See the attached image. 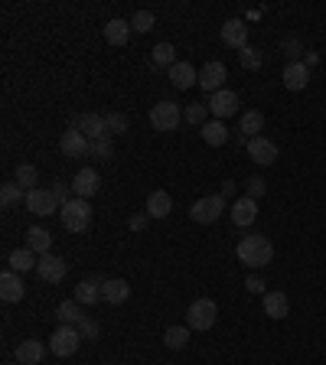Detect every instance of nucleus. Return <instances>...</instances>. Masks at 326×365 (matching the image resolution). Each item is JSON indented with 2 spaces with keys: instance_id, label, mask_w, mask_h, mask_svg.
<instances>
[{
  "instance_id": "1",
  "label": "nucleus",
  "mask_w": 326,
  "mask_h": 365,
  "mask_svg": "<svg viewBox=\"0 0 326 365\" xmlns=\"http://www.w3.org/2000/svg\"><path fill=\"white\" fill-rule=\"evenodd\" d=\"M235 255H239V261L245 264V268L261 271V268H267V264L274 261V245H271V238H265V235H245L239 241V248H235Z\"/></svg>"
},
{
  "instance_id": "2",
  "label": "nucleus",
  "mask_w": 326,
  "mask_h": 365,
  "mask_svg": "<svg viewBox=\"0 0 326 365\" xmlns=\"http://www.w3.org/2000/svg\"><path fill=\"white\" fill-rule=\"evenodd\" d=\"M62 215V225L72 232V235H82V232H88V225H92V205H88V199H69V203L59 209Z\"/></svg>"
},
{
  "instance_id": "3",
  "label": "nucleus",
  "mask_w": 326,
  "mask_h": 365,
  "mask_svg": "<svg viewBox=\"0 0 326 365\" xmlns=\"http://www.w3.org/2000/svg\"><path fill=\"white\" fill-rule=\"evenodd\" d=\"M222 213H225V196L222 193H212V196H203V199L193 203L189 219L199 222V225H212V222L222 219Z\"/></svg>"
},
{
  "instance_id": "4",
  "label": "nucleus",
  "mask_w": 326,
  "mask_h": 365,
  "mask_svg": "<svg viewBox=\"0 0 326 365\" xmlns=\"http://www.w3.org/2000/svg\"><path fill=\"white\" fill-rule=\"evenodd\" d=\"M215 316H219V306H215V300L203 297V300H193L186 310V326L189 330H199V333H206L215 326Z\"/></svg>"
},
{
  "instance_id": "5",
  "label": "nucleus",
  "mask_w": 326,
  "mask_h": 365,
  "mask_svg": "<svg viewBox=\"0 0 326 365\" xmlns=\"http://www.w3.org/2000/svg\"><path fill=\"white\" fill-rule=\"evenodd\" d=\"M78 346H82V333H78V326H59V330L49 336V352L59 359H69L78 352Z\"/></svg>"
},
{
  "instance_id": "6",
  "label": "nucleus",
  "mask_w": 326,
  "mask_h": 365,
  "mask_svg": "<svg viewBox=\"0 0 326 365\" xmlns=\"http://www.w3.org/2000/svg\"><path fill=\"white\" fill-rule=\"evenodd\" d=\"M183 121V111L176 102H157L150 108V128L154 131H176Z\"/></svg>"
},
{
  "instance_id": "7",
  "label": "nucleus",
  "mask_w": 326,
  "mask_h": 365,
  "mask_svg": "<svg viewBox=\"0 0 326 365\" xmlns=\"http://www.w3.org/2000/svg\"><path fill=\"white\" fill-rule=\"evenodd\" d=\"M206 104H209V114H212V118H219V121L232 118V114H239V111H241V98L232 92V88H222V92L209 95Z\"/></svg>"
},
{
  "instance_id": "8",
  "label": "nucleus",
  "mask_w": 326,
  "mask_h": 365,
  "mask_svg": "<svg viewBox=\"0 0 326 365\" xmlns=\"http://www.w3.org/2000/svg\"><path fill=\"white\" fill-rule=\"evenodd\" d=\"M23 205L33 215H52V213H59V209H62L59 199L52 196V189H43V186L30 189V193H26V199H23Z\"/></svg>"
},
{
  "instance_id": "9",
  "label": "nucleus",
  "mask_w": 326,
  "mask_h": 365,
  "mask_svg": "<svg viewBox=\"0 0 326 365\" xmlns=\"http://www.w3.org/2000/svg\"><path fill=\"white\" fill-rule=\"evenodd\" d=\"M225 78H229L225 66L219 59H212V62L203 66V72H199V88L209 92V95H215V92H222V88H225Z\"/></svg>"
},
{
  "instance_id": "10",
  "label": "nucleus",
  "mask_w": 326,
  "mask_h": 365,
  "mask_svg": "<svg viewBox=\"0 0 326 365\" xmlns=\"http://www.w3.org/2000/svg\"><path fill=\"white\" fill-rule=\"evenodd\" d=\"M59 150H62V157H69V160H76V157H88V150H92V140H88L82 131L69 128L66 134L59 137Z\"/></svg>"
},
{
  "instance_id": "11",
  "label": "nucleus",
  "mask_w": 326,
  "mask_h": 365,
  "mask_svg": "<svg viewBox=\"0 0 326 365\" xmlns=\"http://www.w3.org/2000/svg\"><path fill=\"white\" fill-rule=\"evenodd\" d=\"M245 147H248L251 163H258V167H271V163L277 160V144L267 140V137H251Z\"/></svg>"
},
{
  "instance_id": "12",
  "label": "nucleus",
  "mask_w": 326,
  "mask_h": 365,
  "mask_svg": "<svg viewBox=\"0 0 326 365\" xmlns=\"http://www.w3.org/2000/svg\"><path fill=\"white\" fill-rule=\"evenodd\" d=\"M72 128L82 131V134L88 137V140H98V137L108 134V124H104V114H95V111H85V114H78L76 121H72Z\"/></svg>"
},
{
  "instance_id": "13",
  "label": "nucleus",
  "mask_w": 326,
  "mask_h": 365,
  "mask_svg": "<svg viewBox=\"0 0 326 365\" xmlns=\"http://www.w3.org/2000/svg\"><path fill=\"white\" fill-rule=\"evenodd\" d=\"M229 215H232L235 229H248V225H255V219H258V203L255 199H248V196H241V199H235L232 203Z\"/></svg>"
},
{
  "instance_id": "14",
  "label": "nucleus",
  "mask_w": 326,
  "mask_h": 365,
  "mask_svg": "<svg viewBox=\"0 0 326 365\" xmlns=\"http://www.w3.org/2000/svg\"><path fill=\"white\" fill-rule=\"evenodd\" d=\"M0 297L7 300V304H20V300L26 297V284H23V274H13L7 268V271L0 274Z\"/></svg>"
},
{
  "instance_id": "15",
  "label": "nucleus",
  "mask_w": 326,
  "mask_h": 365,
  "mask_svg": "<svg viewBox=\"0 0 326 365\" xmlns=\"http://www.w3.org/2000/svg\"><path fill=\"white\" fill-rule=\"evenodd\" d=\"M222 43L232 46V49H245V46H248V23H245L241 17L225 20L222 23Z\"/></svg>"
},
{
  "instance_id": "16",
  "label": "nucleus",
  "mask_w": 326,
  "mask_h": 365,
  "mask_svg": "<svg viewBox=\"0 0 326 365\" xmlns=\"http://www.w3.org/2000/svg\"><path fill=\"white\" fill-rule=\"evenodd\" d=\"M98 186H102V179H98V170H92V167H85V170H78L72 176V193L78 199H92L98 193Z\"/></svg>"
},
{
  "instance_id": "17",
  "label": "nucleus",
  "mask_w": 326,
  "mask_h": 365,
  "mask_svg": "<svg viewBox=\"0 0 326 365\" xmlns=\"http://www.w3.org/2000/svg\"><path fill=\"white\" fill-rule=\"evenodd\" d=\"M66 271H69L66 261H62L59 255H52V251L40 258V268H36V274H40L46 284H59V280H66Z\"/></svg>"
},
{
  "instance_id": "18",
  "label": "nucleus",
  "mask_w": 326,
  "mask_h": 365,
  "mask_svg": "<svg viewBox=\"0 0 326 365\" xmlns=\"http://www.w3.org/2000/svg\"><path fill=\"white\" fill-rule=\"evenodd\" d=\"M128 297H131V284H128V280H121V277L102 280V304H108V306H121Z\"/></svg>"
},
{
  "instance_id": "19",
  "label": "nucleus",
  "mask_w": 326,
  "mask_h": 365,
  "mask_svg": "<svg viewBox=\"0 0 326 365\" xmlns=\"http://www.w3.org/2000/svg\"><path fill=\"white\" fill-rule=\"evenodd\" d=\"M170 85L176 88V92H186V88L199 85V72L193 62H176V66L170 68Z\"/></svg>"
},
{
  "instance_id": "20",
  "label": "nucleus",
  "mask_w": 326,
  "mask_h": 365,
  "mask_svg": "<svg viewBox=\"0 0 326 365\" xmlns=\"http://www.w3.org/2000/svg\"><path fill=\"white\" fill-rule=\"evenodd\" d=\"M281 82H284V88H291V92H303L310 82V68L303 66V62H287L281 72Z\"/></svg>"
},
{
  "instance_id": "21",
  "label": "nucleus",
  "mask_w": 326,
  "mask_h": 365,
  "mask_svg": "<svg viewBox=\"0 0 326 365\" xmlns=\"http://www.w3.org/2000/svg\"><path fill=\"white\" fill-rule=\"evenodd\" d=\"M7 264H10V271H13V274H30V271L40 268V255H36L33 248L23 245V248H17V251H10Z\"/></svg>"
},
{
  "instance_id": "22",
  "label": "nucleus",
  "mask_w": 326,
  "mask_h": 365,
  "mask_svg": "<svg viewBox=\"0 0 326 365\" xmlns=\"http://www.w3.org/2000/svg\"><path fill=\"white\" fill-rule=\"evenodd\" d=\"M72 300H78L82 306H95L98 300H102V280L95 277H85L76 284V294H72Z\"/></svg>"
},
{
  "instance_id": "23",
  "label": "nucleus",
  "mask_w": 326,
  "mask_h": 365,
  "mask_svg": "<svg viewBox=\"0 0 326 365\" xmlns=\"http://www.w3.org/2000/svg\"><path fill=\"white\" fill-rule=\"evenodd\" d=\"M170 209H173V199H170L167 189H154V193L147 196V209H144V213L150 215V219H167Z\"/></svg>"
},
{
  "instance_id": "24",
  "label": "nucleus",
  "mask_w": 326,
  "mask_h": 365,
  "mask_svg": "<svg viewBox=\"0 0 326 365\" xmlns=\"http://www.w3.org/2000/svg\"><path fill=\"white\" fill-rule=\"evenodd\" d=\"M265 313L271 316V320H284V316L291 313V300H287L284 290H267L265 294Z\"/></svg>"
},
{
  "instance_id": "25",
  "label": "nucleus",
  "mask_w": 326,
  "mask_h": 365,
  "mask_svg": "<svg viewBox=\"0 0 326 365\" xmlns=\"http://www.w3.org/2000/svg\"><path fill=\"white\" fill-rule=\"evenodd\" d=\"M46 359V346L40 340H23L17 346V362L20 365H40Z\"/></svg>"
},
{
  "instance_id": "26",
  "label": "nucleus",
  "mask_w": 326,
  "mask_h": 365,
  "mask_svg": "<svg viewBox=\"0 0 326 365\" xmlns=\"http://www.w3.org/2000/svg\"><path fill=\"white\" fill-rule=\"evenodd\" d=\"M199 134H203V144H209V147H222L225 140H229V128H225V121H219V118L206 121V124L199 128Z\"/></svg>"
},
{
  "instance_id": "27",
  "label": "nucleus",
  "mask_w": 326,
  "mask_h": 365,
  "mask_svg": "<svg viewBox=\"0 0 326 365\" xmlns=\"http://www.w3.org/2000/svg\"><path fill=\"white\" fill-rule=\"evenodd\" d=\"M131 20H108L104 23V40L111 46H128V40H131Z\"/></svg>"
},
{
  "instance_id": "28",
  "label": "nucleus",
  "mask_w": 326,
  "mask_h": 365,
  "mask_svg": "<svg viewBox=\"0 0 326 365\" xmlns=\"http://www.w3.org/2000/svg\"><path fill=\"white\" fill-rule=\"evenodd\" d=\"M261 131H265V114L261 111H241V121H239V134L241 137H261Z\"/></svg>"
},
{
  "instance_id": "29",
  "label": "nucleus",
  "mask_w": 326,
  "mask_h": 365,
  "mask_svg": "<svg viewBox=\"0 0 326 365\" xmlns=\"http://www.w3.org/2000/svg\"><path fill=\"white\" fill-rule=\"evenodd\" d=\"M56 316H59L62 326H78L85 313H82V304H78V300H62L59 310H56Z\"/></svg>"
},
{
  "instance_id": "30",
  "label": "nucleus",
  "mask_w": 326,
  "mask_h": 365,
  "mask_svg": "<svg viewBox=\"0 0 326 365\" xmlns=\"http://www.w3.org/2000/svg\"><path fill=\"white\" fill-rule=\"evenodd\" d=\"M26 248H33L36 255L43 258V255H49V248H52V235L46 229H30L26 232Z\"/></svg>"
},
{
  "instance_id": "31",
  "label": "nucleus",
  "mask_w": 326,
  "mask_h": 365,
  "mask_svg": "<svg viewBox=\"0 0 326 365\" xmlns=\"http://www.w3.org/2000/svg\"><path fill=\"white\" fill-rule=\"evenodd\" d=\"M150 62L160 68H173L176 66V49H173L170 43H157L154 49H150Z\"/></svg>"
},
{
  "instance_id": "32",
  "label": "nucleus",
  "mask_w": 326,
  "mask_h": 365,
  "mask_svg": "<svg viewBox=\"0 0 326 365\" xmlns=\"http://www.w3.org/2000/svg\"><path fill=\"white\" fill-rule=\"evenodd\" d=\"M189 342V326H167L163 333V346L167 349H186Z\"/></svg>"
},
{
  "instance_id": "33",
  "label": "nucleus",
  "mask_w": 326,
  "mask_h": 365,
  "mask_svg": "<svg viewBox=\"0 0 326 365\" xmlns=\"http://www.w3.org/2000/svg\"><path fill=\"white\" fill-rule=\"evenodd\" d=\"M13 179H17V186L23 189V193H30V189H36V179H40V173H36L33 163H20L17 173H13Z\"/></svg>"
},
{
  "instance_id": "34",
  "label": "nucleus",
  "mask_w": 326,
  "mask_h": 365,
  "mask_svg": "<svg viewBox=\"0 0 326 365\" xmlns=\"http://www.w3.org/2000/svg\"><path fill=\"white\" fill-rule=\"evenodd\" d=\"M239 62H241V68L258 72L261 62H265V56H261V49H255V46H245V49H239Z\"/></svg>"
},
{
  "instance_id": "35",
  "label": "nucleus",
  "mask_w": 326,
  "mask_h": 365,
  "mask_svg": "<svg viewBox=\"0 0 326 365\" xmlns=\"http://www.w3.org/2000/svg\"><path fill=\"white\" fill-rule=\"evenodd\" d=\"M281 52L287 56V62H301V56L307 49H303L301 36H284V40H281Z\"/></svg>"
},
{
  "instance_id": "36",
  "label": "nucleus",
  "mask_w": 326,
  "mask_h": 365,
  "mask_svg": "<svg viewBox=\"0 0 326 365\" xmlns=\"http://www.w3.org/2000/svg\"><path fill=\"white\" fill-rule=\"evenodd\" d=\"M154 26H157V17L150 10H138V13L131 17V30H134V33H150Z\"/></svg>"
},
{
  "instance_id": "37",
  "label": "nucleus",
  "mask_w": 326,
  "mask_h": 365,
  "mask_svg": "<svg viewBox=\"0 0 326 365\" xmlns=\"http://www.w3.org/2000/svg\"><path fill=\"white\" fill-rule=\"evenodd\" d=\"M104 124H108V134H128V128H131L128 114H121V111H108V114H104Z\"/></svg>"
},
{
  "instance_id": "38",
  "label": "nucleus",
  "mask_w": 326,
  "mask_h": 365,
  "mask_svg": "<svg viewBox=\"0 0 326 365\" xmlns=\"http://www.w3.org/2000/svg\"><path fill=\"white\" fill-rule=\"evenodd\" d=\"M114 153V144H111V134L98 137V140H92V150H88V157H98V160H111Z\"/></svg>"
},
{
  "instance_id": "39",
  "label": "nucleus",
  "mask_w": 326,
  "mask_h": 365,
  "mask_svg": "<svg viewBox=\"0 0 326 365\" xmlns=\"http://www.w3.org/2000/svg\"><path fill=\"white\" fill-rule=\"evenodd\" d=\"M20 199H26V193L17 186V183H4V189H0V205L10 209V205H17Z\"/></svg>"
},
{
  "instance_id": "40",
  "label": "nucleus",
  "mask_w": 326,
  "mask_h": 365,
  "mask_svg": "<svg viewBox=\"0 0 326 365\" xmlns=\"http://www.w3.org/2000/svg\"><path fill=\"white\" fill-rule=\"evenodd\" d=\"M206 114H209V104H203V102H196V104H189L186 111H183V121H189V124H206Z\"/></svg>"
},
{
  "instance_id": "41",
  "label": "nucleus",
  "mask_w": 326,
  "mask_h": 365,
  "mask_svg": "<svg viewBox=\"0 0 326 365\" xmlns=\"http://www.w3.org/2000/svg\"><path fill=\"white\" fill-rule=\"evenodd\" d=\"M245 189H248V193H245V196H248V199H255V203H258V199H261V196L267 193V183H265V179H261V176H251L248 183H245Z\"/></svg>"
},
{
  "instance_id": "42",
  "label": "nucleus",
  "mask_w": 326,
  "mask_h": 365,
  "mask_svg": "<svg viewBox=\"0 0 326 365\" xmlns=\"http://www.w3.org/2000/svg\"><path fill=\"white\" fill-rule=\"evenodd\" d=\"M78 333H82V340H98L102 326H98L92 316H82V323H78Z\"/></svg>"
},
{
  "instance_id": "43",
  "label": "nucleus",
  "mask_w": 326,
  "mask_h": 365,
  "mask_svg": "<svg viewBox=\"0 0 326 365\" xmlns=\"http://www.w3.org/2000/svg\"><path fill=\"white\" fill-rule=\"evenodd\" d=\"M69 186L72 183H66V179H52V196H56V199H59V205H66L72 199V193H69Z\"/></svg>"
},
{
  "instance_id": "44",
  "label": "nucleus",
  "mask_w": 326,
  "mask_h": 365,
  "mask_svg": "<svg viewBox=\"0 0 326 365\" xmlns=\"http://www.w3.org/2000/svg\"><path fill=\"white\" fill-rule=\"evenodd\" d=\"M267 284H265V277H261V274H248V277H245V290H248V294H267Z\"/></svg>"
},
{
  "instance_id": "45",
  "label": "nucleus",
  "mask_w": 326,
  "mask_h": 365,
  "mask_svg": "<svg viewBox=\"0 0 326 365\" xmlns=\"http://www.w3.org/2000/svg\"><path fill=\"white\" fill-rule=\"evenodd\" d=\"M147 222H150V215H147V213H140V215H131L128 229H131V232H144V229H147Z\"/></svg>"
},
{
  "instance_id": "46",
  "label": "nucleus",
  "mask_w": 326,
  "mask_h": 365,
  "mask_svg": "<svg viewBox=\"0 0 326 365\" xmlns=\"http://www.w3.org/2000/svg\"><path fill=\"white\" fill-rule=\"evenodd\" d=\"M219 193H222L225 199H229V196H235V183H232V179H225V183H222V189H219Z\"/></svg>"
},
{
  "instance_id": "47",
  "label": "nucleus",
  "mask_w": 326,
  "mask_h": 365,
  "mask_svg": "<svg viewBox=\"0 0 326 365\" xmlns=\"http://www.w3.org/2000/svg\"><path fill=\"white\" fill-rule=\"evenodd\" d=\"M317 62H320V56H317V52H307V56H303V66H307V68H313V66H317Z\"/></svg>"
},
{
  "instance_id": "48",
  "label": "nucleus",
  "mask_w": 326,
  "mask_h": 365,
  "mask_svg": "<svg viewBox=\"0 0 326 365\" xmlns=\"http://www.w3.org/2000/svg\"><path fill=\"white\" fill-rule=\"evenodd\" d=\"M17 365H20V362H17Z\"/></svg>"
}]
</instances>
